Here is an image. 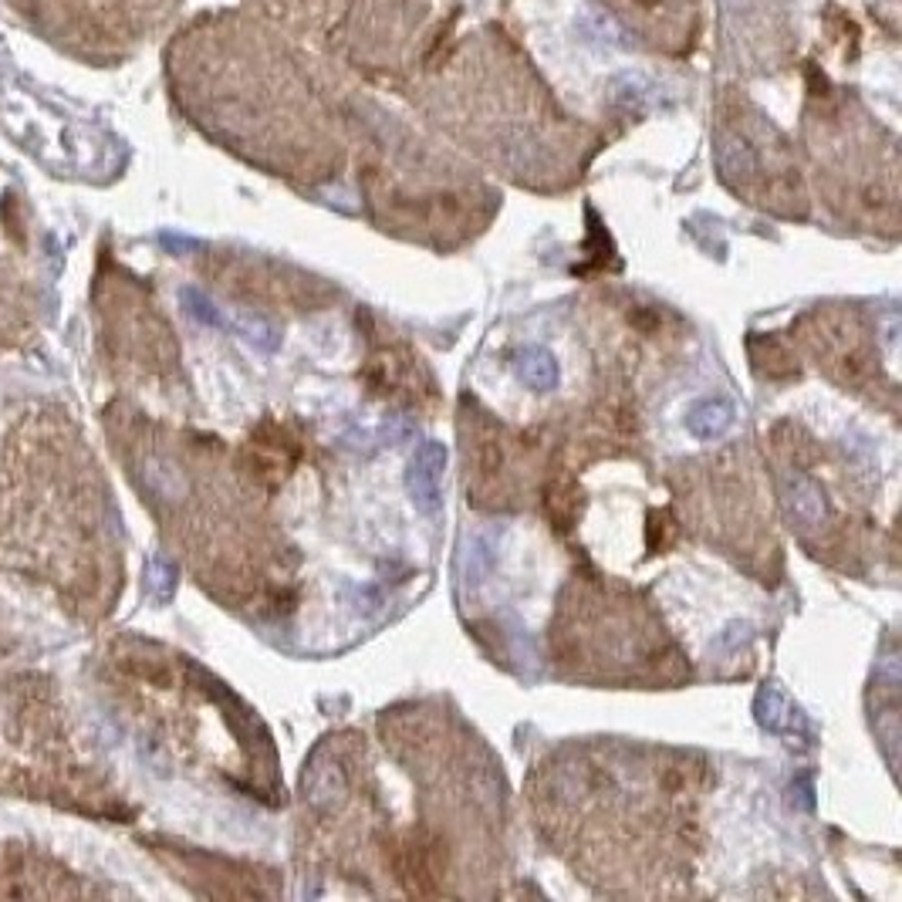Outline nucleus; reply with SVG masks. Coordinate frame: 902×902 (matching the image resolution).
Listing matches in <instances>:
<instances>
[{
  "instance_id": "f257e3e1",
  "label": "nucleus",
  "mask_w": 902,
  "mask_h": 902,
  "mask_svg": "<svg viewBox=\"0 0 902 902\" xmlns=\"http://www.w3.org/2000/svg\"><path fill=\"white\" fill-rule=\"evenodd\" d=\"M328 78L406 88L453 38L457 0H254Z\"/></svg>"
},
{
  "instance_id": "f03ea898",
  "label": "nucleus",
  "mask_w": 902,
  "mask_h": 902,
  "mask_svg": "<svg viewBox=\"0 0 902 902\" xmlns=\"http://www.w3.org/2000/svg\"><path fill=\"white\" fill-rule=\"evenodd\" d=\"M788 142L771 122L757 112V105H750L744 95L730 92L720 105V129L713 139V156H717V169L723 183H730L734 190H761L771 196V203L778 200H798L801 190H791L781 180H774L764 169V156L778 153Z\"/></svg>"
},
{
  "instance_id": "7ed1b4c3",
  "label": "nucleus",
  "mask_w": 902,
  "mask_h": 902,
  "mask_svg": "<svg viewBox=\"0 0 902 902\" xmlns=\"http://www.w3.org/2000/svg\"><path fill=\"white\" fill-rule=\"evenodd\" d=\"M615 21L666 58H690L703 34V0H602Z\"/></svg>"
},
{
  "instance_id": "20e7f679",
  "label": "nucleus",
  "mask_w": 902,
  "mask_h": 902,
  "mask_svg": "<svg viewBox=\"0 0 902 902\" xmlns=\"http://www.w3.org/2000/svg\"><path fill=\"white\" fill-rule=\"evenodd\" d=\"M298 460H301V446L294 443V436L284 430L281 423H274V419H264L247 443L250 477H257L271 490L281 487V480L294 470Z\"/></svg>"
},
{
  "instance_id": "39448f33",
  "label": "nucleus",
  "mask_w": 902,
  "mask_h": 902,
  "mask_svg": "<svg viewBox=\"0 0 902 902\" xmlns=\"http://www.w3.org/2000/svg\"><path fill=\"white\" fill-rule=\"evenodd\" d=\"M399 882L406 886L409 896H436L440 892L443 875V845L433 835H409L406 842L396 845L392 852Z\"/></svg>"
},
{
  "instance_id": "423d86ee",
  "label": "nucleus",
  "mask_w": 902,
  "mask_h": 902,
  "mask_svg": "<svg viewBox=\"0 0 902 902\" xmlns=\"http://www.w3.org/2000/svg\"><path fill=\"white\" fill-rule=\"evenodd\" d=\"M443 467H446V446L436 443V440H426L416 450L413 463H409L406 484H409V494H413V504L423 514H436V511H440V500H443L440 497V477H443Z\"/></svg>"
},
{
  "instance_id": "0eeeda50",
  "label": "nucleus",
  "mask_w": 902,
  "mask_h": 902,
  "mask_svg": "<svg viewBox=\"0 0 902 902\" xmlns=\"http://www.w3.org/2000/svg\"><path fill=\"white\" fill-rule=\"evenodd\" d=\"M781 497H784V511L798 528H818L828 517V500L821 494V487L808 473L788 470L781 480Z\"/></svg>"
},
{
  "instance_id": "6e6552de",
  "label": "nucleus",
  "mask_w": 902,
  "mask_h": 902,
  "mask_svg": "<svg viewBox=\"0 0 902 902\" xmlns=\"http://www.w3.org/2000/svg\"><path fill=\"white\" fill-rule=\"evenodd\" d=\"M544 514H548L551 528L558 534H568L578 524V514H582V490H578V480L571 473H555V477L544 484Z\"/></svg>"
},
{
  "instance_id": "1a4fd4ad",
  "label": "nucleus",
  "mask_w": 902,
  "mask_h": 902,
  "mask_svg": "<svg viewBox=\"0 0 902 902\" xmlns=\"http://www.w3.org/2000/svg\"><path fill=\"white\" fill-rule=\"evenodd\" d=\"M734 426V403L727 399H700V403L690 406L686 413V430H690L696 440H720L723 433Z\"/></svg>"
},
{
  "instance_id": "9d476101",
  "label": "nucleus",
  "mask_w": 902,
  "mask_h": 902,
  "mask_svg": "<svg viewBox=\"0 0 902 902\" xmlns=\"http://www.w3.org/2000/svg\"><path fill=\"white\" fill-rule=\"evenodd\" d=\"M514 372H517V379L534 392H551L558 386V362H555V355L541 345L521 348L514 359Z\"/></svg>"
},
{
  "instance_id": "9b49d317",
  "label": "nucleus",
  "mask_w": 902,
  "mask_h": 902,
  "mask_svg": "<svg viewBox=\"0 0 902 902\" xmlns=\"http://www.w3.org/2000/svg\"><path fill=\"white\" fill-rule=\"evenodd\" d=\"M754 713H757V723H761L764 730H771V734H788L794 727H805L801 710L791 707V700L778 690V686H764V690L757 693Z\"/></svg>"
},
{
  "instance_id": "f8f14e48",
  "label": "nucleus",
  "mask_w": 902,
  "mask_h": 902,
  "mask_svg": "<svg viewBox=\"0 0 902 902\" xmlns=\"http://www.w3.org/2000/svg\"><path fill=\"white\" fill-rule=\"evenodd\" d=\"M305 791L315 808H335L345 794V774L335 761H315L305 774Z\"/></svg>"
},
{
  "instance_id": "ddd939ff",
  "label": "nucleus",
  "mask_w": 902,
  "mask_h": 902,
  "mask_svg": "<svg viewBox=\"0 0 902 902\" xmlns=\"http://www.w3.org/2000/svg\"><path fill=\"white\" fill-rule=\"evenodd\" d=\"M142 480H146L149 494H156L163 500H180V497H186V490H190L183 470H176L169 460H146V467H142Z\"/></svg>"
},
{
  "instance_id": "4468645a",
  "label": "nucleus",
  "mask_w": 902,
  "mask_h": 902,
  "mask_svg": "<svg viewBox=\"0 0 902 902\" xmlns=\"http://www.w3.org/2000/svg\"><path fill=\"white\" fill-rule=\"evenodd\" d=\"M750 355H754L757 369L767 372V379H788V375H794L798 369H794V359L788 355V348H784L778 338H750Z\"/></svg>"
},
{
  "instance_id": "2eb2a0df",
  "label": "nucleus",
  "mask_w": 902,
  "mask_h": 902,
  "mask_svg": "<svg viewBox=\"0 0 902 902\" xmlns=\"http://www.w3.org/2000/svg\"><path fill=\"white\" fill-rule=\"evenodd\" d=\"M473 470L484 484H494L504 470V443L497 440V433H480L473 440Z\"/></svg>"
},
{
  "instance_id": "dca6fc26",
  "label": "nucleus",
  "mask_w": 902,
  "mask_h": 902,
  "mask_svg": "<svg viewBox=\"0 0 902 902\" xmlns=\"http://www.w3.org/2000/svg\"><path fill=\"white\" fill-rule=\"evenodd\" d=\"M676 531H680V524H676V517L669 507H659V511H649V521H646V548L649 551H666L669 544L676 541Z\"/></svg>"
},
{
  "instance_id": "f3484780",
  "label": "nucleus",
  "mask_w": 902,
  "mask_h": 902,
  "mask_svg": "<svg viewBox=\"0 0 902 902\" xmlns=\"http://www.w3.org/2000/svg\"><path fill=\"white\" fill-rule=\"evenodd\" d=\"M146 588H149V595L156 598V602H169V598H173V592H176V568H173V561H166V558H149V565H146Z\"/></svg>"
},
{
  "instance_id": "a211bd4d",
  "label": "nucleus",
  "mask_w": 902,
  "mask_h": 902,
  "mask_svg": "<svg viewBox=\"0 0 902 902\" xmlns=\"http://www.w3.org/2000/svg\"><path fill=\"white\" fill-rule=\"evenodd\" d=\"M234 328L247 338L250 345L261 348V352H274V348H278V332H274V328L267 325V321H261V318L237 315V318H234Z\"/></svg>"
},
{
  "instance_id": "6ab92c4d",
  "label": "nucleus",
  "mask_w": 902,
  "mask_h": 902,
  "mask_svg": "<svg viewBox=\"0 0 902 902\" xmlns=\"http://www.w3.org/2000/svg\"><path fill=\"white\" fill-rule=\"evenodd\" d=\"M180 298H183L186 311H190V318H196V321H200V325H210V328L227 325V321H223V315H220V308L213 305V301H210L203 291H196V288H183Z\"/></svg>"
},
{
  "instance_id": "aec40b11",
  "label": "nucleus",
  "mask_w": 902,
  "mask_h": 902,
  "mask_svg": "<svg viewBox=\"0 0 902 902\" xmlns=\"http://www.w3.org/2000/svg\"><path fill=\"white\" fill-rule=\"evenodd\" d=\"M754 639V629H750L747 622H730L727 629L720 632L717 646L723 649V653H737L740 646H747V642Z\"/></svg>"
},
{
  "instance_id": "412c9836",
  "label": "nucleus",
  "mask_w": 902,
  "mask_h": 902,
  "mask_svg": "<svg viewBox=\"0 0 902 902\" xmlns=\"http://www.w3.org/2000/svg\"><path fill=\"white\" fill-rule=\"evenodd\" d=\"M487 565H490V544H487L484 538H477V541H473V548H470V568H467V582H473V585H480V582H484V575H487Z\"/></svg>"
},
{
  "instance_id": "4be33fe9",
  "label": "nucleus",
  "mask_w": 902,
  "mask_h": 902,
  "mask_svg": "<svg viewBox=\"0 0 902 902\" xmlns=\"http://www.w3.org/2000/svg\"><path fill=\"white\" fill-rule=\"evenodd\" d=\"M629 321H632V325H636V328H642V332H653V328L659 325V318L653 315V311H642V308L632 311Z\"/></svg>"
},
{
  "instance_id": "5701e85b",
  "label": "nucleus",
  "mask_w": 902,
  "mask_h": 902,
  "mask_svg": "<svg viewBox=\"0 0 902 902\" xmlns=\"http://www.w3.org/2000/svg\"><path fill=\"white\" fill-rule=\"evenodd\" d=\"M798 801H801V808H811V805H815V798H811V778H808V774H805V778H801Z\"/></svg>"
}]
</instances>
